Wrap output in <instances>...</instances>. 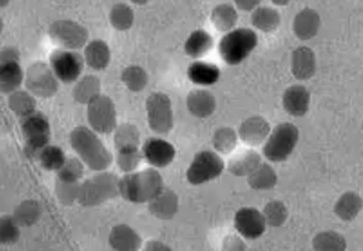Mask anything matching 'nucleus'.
<instances>
[{
	"mask_svg": "<svg viewBox=\"0 0 363 251\" xmlns=\"http://www.w3.org/2000/svg\"><path fill=\"white\" fill-rule=\"evenodd\" d=\"M40 165L48 171H58L66 162L62 148L56 145H47L38 154Z\"/></svg>",
	"mask_w": 363,
	"mask_h": 251,
	"instance_id": "obj_39",
	"label": "nucleus"
},
{
	"mask_svg": "<svg viewBox=\"0 0 363 251\" xmlns=\"http://www.w3.org/2000/svg\"><path fill=\"white\" fill-rule=\"evenodd\" d=\"M108 242L113 250L118 251H136L143 244L141 237L125 225H116L109 234Z\"/></svg>",
	"mask_w": 363,
	"mask_h": 251,
	"instance_id": "obj_21",
	"label": "nucleus"
},
{
	"mask_svg": "<svg viewBox=\"0 0 363 251\" xmlns=\"http://www.w3.org/2000/svg\"><path fill=\"white\" fill-rule=\"evenodd\" d=\"M108 20L116 30L128 31L133 26L135 13L129 4L120 2V4H114L111 9Z\"/></svg>",
	"mask_w": 363,
	"mask_h": 251,
	"instance_id": "obj_33",
	"label": "nucleus"
},
{
	"mask_svg": "<svg viewBox=\"0 0 363 251\" xmlns=\"http://www.w3.org/2000/svg\"><path fill=\"white\" fill-rule=\"evenodd\" d=\"M21 130L25 140V150L29 156H38L43 148L49 145L51 127L47 116L33 113L22 118Z\"/></svg>",
	"mask_w": 363,
	"mask_h": 251,
	"instance_id": "obj_6",
	"label": "nucleus"
},
{
	"mask_svg": "<svg viewBox=\"0 0 363 251\" xmlns=\"http://www.w3.org/2000/svg\"><path fill=\"white\" fill-rule=\"evenodd\" d=\"M259 45V36L253 29L235 28L227 32L218 43L221 59L230 66L243 63Z\"/></svg>",
	"mask_w": 363,
	"mask_h": 251,
	"instance_id": "obj_3",
	"label": "nucleus"
},
{
	"mask_svg": "<svg viewBox=\"0 0 363 251\" xmlns=\"http://www.w3.org/2000/svg\"><path fill=\"white\" fill-rule=\"evenodd\" d=\"M163 189V177L155 168L125 173L120 179L121 196L135 204L150 203Z\"/></svg>",
	"mask_w": 363,
	"mask_h": 251,
	"instance_id": "obj_2",
	"label": "nucleus"
},
{
	"mask_svg": "<svg viewBox=\"0 0 363 251\" xmlns=\"http://www.w3.org/2000/svg\"><path fill=\"white\" fill-rule=\"evenodd\" d=\"M130 1H131L132 4H136V6H145V4H147L150 0H130Z\"/></svg>",
	"mask_w": 363,
	"mask_h": 251,
	"instance_id": "obj_50",
	"label": "nucleus"
},
{
	"mask_svg": "<svg viewBox=\"0 0 363 251\" xmlns=\"http://www.w3.org/2000/svg\"><path fill=\"white\" fill-rule=\"evenodd\" d=\"M300 139V130L291 123H280L274 128L264 143L262 152L273 163L286 161L296 150Z\"/></svg>",
	"mask_w": 363,
	"mask_h": 251,
	"instance_id": "obj_5",
	"label": "nucleus"
},
{
	"mask_svg": "<svg viewBox=\"0 0 363 251\" xmlns=\"http://www.w3.org/2000/svg\"><path fill=\"white\" fill-rule=\"evenodd\" d=\"M362 157H363V152H362Z\"/></svg>",
	"mask_w": 363,
	"mask_h": 251,
	"instance_id": "obj_53",
	"label": "nucleus"
},
{
	"mask_svg": "<svg viewBox=\"0 0 363 251\" xmlns=\"http://www.w3.org/2000/svg\"><path fill=\"white\" fill-rule=\"evenodd\" d=\"M143 154L146 162L152 167L165 168L174 161L177 150L164 139L150 138L143 145Z\"/></svg>",
	"mask_w": 363,
	"mask_h": 251,
	"instance_id": "obj_14",
	"label": "nucleus"
},
{
	"mask_svg": "<svg viewBox=\"0 0 363 251\" xmlns=\"http://www.w3.org/2000/svg\"><path fill=\"white\" fill-rule=\"evenodd\" d=\"M84 62L92 69L100 72L107 68L111 63V48L104 40H92L84 47Z\"/></svg>",
	"mask_w": 363,
	"mask_h": 251,
	"instance_id": "obj_23",
	"label": "nucleus"
},
{
	"mask_svg": "<svg viewBox=\"0 0 363 251\" xmlns=\"http://www.w3.org/2000/svg\"><path fill=\"white\" fill-rule=\"evenodd\" d=\"M186 106L189 113L198 118H206L216 111V99L209 91L196 89L189 93Z\"/></svg>",
	"mask_w": 363,
	"mask_h": 251,
	"instance_id": "obj_20",
	"label": "nucleus"
},
{
	"mask_svg": "<svg viewBox=\"0 0 363 251\" xmlns=\"http://www.w3.org/2000/svg\"><path fill=\"white\" fill-rule=\"evenodd\" d=\"M267 225L273 228H280L284 225L289 218V209L286 205L281 201L274 200L269 202L262 210Z\"/></svg>",
	"mask_w": 363,
	"mask_h": 251,
	"instance_id": "obj_40",
	"label": "nucleus"
},
{
	"mask_svg": "<svg viewBox=\"0 0 363 251\" xmlns=\"http://www.w3.org/2000/svg\"><path fill=\"white\" fill-rule=\"evenodd\" d=\"M88 122L94 131L100 134H109L118 127V113L111 98L105 95L93 100L86 109Z\"/></svg>",
	"mask_w": 363,
	"mask_h": 251,
	"instance_id": "obj_12",
	"label": "nucleus"
},
{
	"mask_svg": "<svg viewBox=\"0 0 363 251\" xmlns=\"http://www.w3.org/2000/svg\"><path fill=\"white\" fill-rule=\"evenodd\" d=\"M187 77L198 86H213L220 79V70L214 64L198 60L187 68Z\"/></svg>",
	"mask_w": 363,
	"mask_h": 251,
	"instance_id": "obj_24",
	"label": "nucleus"
},
{
	"mask_svg": "<svg viewBox=\"0 0 363 251\" xmlns=\"http://www.w3.org/2000/svg\"><path fill=\"white\" fill-rule=\"evenodd\" d=\"M145 250H171V248L161 241H150L146 244Z\"/></svg>",
	"mask_w": 363,
	"mask_h": 251,
	"instance_id": "obj_48",
	"label": "nucleus"
},
{
	"mask_svg": "<svg viewBox=\"0 0 363 251\" xmlns=\"http://www.w3.org/2000/svg\"><path fill=\"white\" fill-rule=\"evenodd\" d=\"M50 36L62 49H82L88 45L89 31L81 23L73 20H57L49 29Z\"/></svg>",
	"mask_w": 363,
	"mask_h": 251,
	"instance_id": "obj_11",
	"label": "nucleus"
},
{
	"mask_svg": "<svg viewBox=\"0 0 363 251\" xmlns=\"http://www.w3.org/2000/svg\"><path fill=\"white\" fill-rule=\"evenodd\" d=\"M0 242L4 245L13 244L19 240L20 225L11 216H2L0 221Z\"/></svg>",
	"mask_w": 363,
	"mask_h": 251,
	"instance_id": "obj_44",
	"label": "nucleus"
},
{
	"mask_svg": "<svg viewBox=\"0 0 363 251\" xmlns=\"http://www.w3.org/2000/svg\"><path fill=\"white\" fill-rule=\"evenodd\" d=\"M25 74L19 62L1 63L0 69V89L4 94L10 95L19 90Z\"/></svg>",
	"mask_w": 363,
	"mask_h": 251,
	"instance_id": "obj_29",
	"label": "nucleus"
},
{
	"mask_svg": "<svg viewBox=\"0 0 363 251\" xmlns=\"http://www.w3.org/2000/svg\"><path fill=\"white\" fill-rule=\"evenodd\" d=\"M81 182H68L57 178L56 195L58 200L64 205H72L79 202Z\"/></svg>",
	"mask_w": 363,
	"mask_h": 251,
	"instance_id": "obj_42",
	"label": "nucleus"
},
{
	"mask_svg": "<svg viewBox=\"0 0 363 251\" xmlns=\"http://www.w3.org/2000/svg\"><path fill=\"white\" fill-rule=\"evenodd\" d=\"M146 118L150 129L157 134H167L174 125L172 101L165 93L156 92L148 96L145 102Z\"/></svg>",
	"mask_w": 363,
	"mask_h": 251,
	"instance_id": "obj_8",
	"label": "nucleus"
},
{
	"mask_svg": "<svg viewBox=\"0 0 363 251\" xmlns=\"http://www.w3.org/2000/svg\"><path fill=\"white\" fill-rule=\"evenodd\" d=\"M213 47V38L207 31L199 29L189 34L184 43V52L191 59L206 56Z\"/></svg>",
	"mask_w": 363,
	"mask_h": 251,
	"instance_id": "obj_30",
	"label": "nucleus"
},
{
	"mask_svg": "<svg viewBox=\"0 0 363 251\" xmlns=\"http://www.w3.org/2000/svg\"><path fill=\"white\" fill-rule=\"evenodd\" d=\"M101 95V82L95 75H84L75 82L72 96L75 101L81 104H91Z\"/></svg>",
	"mask_w": 363,
	"mask_h": 251,
	"instance_id": "obj_26",
	"label": "nucleus"
},
{
	"mask_svg": "<svg viewBox=\"0 0 363 251\" xmlns=\"http://www.w3.org/2000/svg\"><path fill=\"white\" fill-rule=\"evenodd\" d=\"M84 58L73 50L61 49L50 56V66L59 82L73 84L79 81L84 72Z\"/></svg>",
	"mask_w": 363,
	"mask_h": 251,
	"instance_id": "obj_10",
	"label": "nucleus"
},
{
	"mask_svg": "<svg viewBox=\"0 0 363 251\" xmlns=\"http://www.w3.org/2000/svg\"><path fill=\"white\" fill-rule=\"evenodd\" d=\"M25 84L32 95L43 99L54 97L59 90V79L51 66L45 62H35L29 66L25 74Z\"/></svg>",
	"mask_w": 363,
	"mask_h": 251,
	"instance_id": "obj_9",
	"label": "nucleus"
},
{
	"mask_svg": "<svg viewBox=\"0 0 363 251\" xmlns=\"http://www.w3.org/2000/svg\"><path fill=\"white\" fill-rule=\"evenodd\" d=\"M96 133L90 128L79 126L70 134V145L86 167L101 172L111 165L113 157Z\"/></svg>",
	"mask_w": 363,
	"mask_h": 251,
	"instance_id": "obj_1",
	"label": "nucleus"
},
{
	"mask_svg": "<svg viewBox=\"0 0 363 251\" xmlns=\"http://www.w3.org/2000/svg\"><path fill=\"white\" fill-rule=\"evenodd\" d=\"M225 170V162L213 150H201L186 171L187 182L193 186L207 184L220 177Z\"/></svg>",
	"mask_w": 363,
	"mask_h": 251,
	"instance_id": "obj_7",
	"label": "nucleus"
},
{
	"mask_svg": "<svg viewBox=\"0 0 363 251\" xmlns=\"http://www.w3.org/2000/svg\"><path fill=\"white\" fill-rule=\"evenodd\" d=\"M291 70L294 79L300 82L309 81L317 70L316 54L311 48L301 45L291 54Z\"/></svg>",
	"mask_w": 363,
	"mask_h": 251,
	"instance_id": "obj_16",
	"label": "nucleus"
},
{
	"mask_svg": "<svg viewBox=\"0 0 363 251\" xmlns=\"http://www.w3.org/2000/svg\"><path fill=\"white\" fill-rule=\"evenodd\" d=\"M238 139L239 134L232 128H219L212 137V145L219 154L228 155L236 150Z\"/></svg>",
	"mask_w": 363,
	"mask_h": 251,
	"instance_id": "obj_37",
	"label": "nucleus"
},
{
	"mask_svg": "<svg viewBox=\"0 0 363 251\" xmlns=\"http://www.w3.org/2000/svg\"><path fill=\"white\" fill-rule=\"evenodd\" d=\"M248 186L255 191H271L278 182L276 171L269 164L262 163L247 177Z\"/></svg>",
	"mask_w": 363,
	"mask_h": 251,
	"instance_id": "obj_31",
	"label": "nucleus"
},
{
	"mask_svg": "<svg viewBox=\"0 0 363 251\" xmlns=\"http://www.w3.org/2000/svg\"><path fill=\"white\" fill-rule=\"evenodd\" d=\"M284 111L289 116L301 118L309 111L311 105V93L303 84H294L285 90L282 97Z\"/></svg>",
	"mask_w": 363,
	"mask_h": 251,
	"instance_id": "obj_17",
	"label": "nucleus"
},
{
	"mask_svg": "<svg viewBox=\"0 0 363 251\" xmlns=\"http://www.w3.org/2000/svg\"><path fill=\"white\" fill-rule=\"evenodd\" d=\"M118 195H121L118 177L113 173L101 171L82 184L79 203L84 207L99 206Z\"/></svg>",
	"mask_w": 363,
	"mask_h": 251,
	"instance_id": "obj_4",
	"label": "nucleus"
},
{
	"mask_svg": "<svg viewBox=\"0 0 363 251\" xmlns=\"http://www.w3.org/2000/svg\"><path fill=\"white\" fill-rule=\"evenodd\" d=\"M9 107L16 116L20 118L35 113V96L32 95L29 91L17 90L9 95Z\"/></svg>",
	"mask_w": 363,
	"mask_h": 251,
	"instance_id": "obj_32",
	"label": "nucleus"
},
{
	"mask_svg": "<svg viewBox=\"0 0 363 251\" xmlns=\"http://www.w3.org/2000/svg\"><path fill=\"white\" fill-rule=\"evenodd\" d=\"M363 208L362 198L353 191H346L335 204V213L342 221H352L359 216Z\"/></svg>",
	"mask_w": 363,
	"mask_h": 251,
	"instance_id": "obj_25",
	"label": "nucleus"
},
{
	"mask_svg": "<svg viewBox=\"0 0 363 251\" xmlns=\"http://www.w3.org/2000/svg\"><path fill=\"white\" fill-rule=\"evenodd\" d=\"M42 216V207L38 201L26 200L13 211V220L20 227H31L40 221Z\"/></svg>",
	"mask_w": 363,
	"mask_h": 251,
	"instance_id": "obj_34",
	"label": "nucleus"
},
{
	"mask_svg": "<svg viewBox=\"0 0 363 251\" xmlns=\"http://www.w3.org/2000/svg\"><path fill=\"white\" fill-rule=\"evenodd\" d=\"M362 129H363V120H362Z\"/></svg>",
	"mask_w": 363,
	"mask_h": 251,
	"instance_id": "obj_52",
	"label": "nucleus"
},
{
	"mask_svg": "<svg viewBox=\"0 0 363 251\" xmlns=\"http://www.w3.org/2000/svg\"><path fill=\"white\" fill-rule=\"evenodd\" d=\"M19 51L15 48H4L1 51V63L19 62Z\"/></svg>",
	"mask_w": 363,
	"mask_h": 251,
	"instance_id": "obj_47",
	"label": "nucleus"
},
{
	"mask_svg": "<svg viewBox=\"0 0 363 251\" xmlns=\"http://www.w3.org/2000/svg\"><path fill=\"white\" fill-rule=\"evenodd\" d=\"M321 27V17L318 11L305 8L294 16L292 30L294 35L303 42L312 40L318 34Z\"/></svg>",
	"mask_w": 363,
	"mask_h": 251,
	"instance_id": "obj_18",
	"label": "nucleus"
},
{
	"mask_svg": "<svg viewBox=\"0 0 363 251\" xmlns=\"http://www.w3.org/2000/svg\"><path fill=\"white\" fill-rule=\"evenodd\" d=\"M83 161L77 157H69L66 160L65 164L60 170L57 171V178L63 182H79L84 175Z\"/></svg>",
	"mask_w": 363,
	"mask_h": 251,
	"instance_id": "obj_43",
	"label": "nucleus"
},
{
	"mask_svg": "<svg viewBox=\"0 0 363 251\" xmlns=\"http://www.w3.org/2000/svg\"><path fill=\"white\" fill-rule=\"evenodd\" d=\"M272 129L266 118L262 116H252L242 122L239 128V137L248 147H257L266 143Z\"/></svg>",
	"mask_w": 363,
	"mask_h": 251,
	"instance_id": "obj_15",
	"label": "nucleus"
},
{
	"mask_svg": "<svg viewBox=\"0 0 363 251\" xmlns=\"http://www.w3.org/2000/svg\"><path fill=\"white\" fill-rule=\"evenodd\" d=\"M211 22L218 31H232L239 22L238 9L230 4H218L211 11Z\"/></svg>",
	"mask_w": 363,
	"mask_h": 251,
	"instance_id": "obj_28",
	"label": "nucleus"
},
{
	"mask_svg": "<svg viewBox=\"0 0 363 251\" xmlns=\"http://www.w3.org/2000/svg\"><path fill=\"white\" fill-rule=\"evenodd\" d=\"M140 145V133L134 125L123 124L114 131V145L118 150L138 148Z\"/></svg>",
	"mask_w": 363,
	"mask_h": 251,
	"instance_id": "obj_36",
	"label": "nucleus"
},
{
	"mask_svg": "<svg viewBox=\"0 0 363 251\" xmlns=\"http://www.w3.org/2000/svg\"><path fill=\"white\" fill-rule=\"evenodd\" d=\"M223 250H246V245L239 237L230 236L225 239V243H223Z\"/></svg>",
	"mask_w": 363,
	"mask_h": 251,
	"instance_id": "obj_46",
	"label": "nucleus"
},
{
	"mask_svg": "<svg viewBox=\"0 0 363 251\" xmlns=\"http://www.w3.org/2000/svg\"><path fill=\"white\" fill-rule=\"evenodd\" d=\"M234 225L237 232L248 240H257L266 232L267 221L264 214L253 207H243L236 212Z\"/></svg>",
	"mask_w": 363,
	"mask_h": 251,
	"instance_id": "obj_13",
	"label": "nucleus"
},
{
	"mask_svg": "<svg viewBox=\"0 0 363 251\" xmlns=\"http://www.w3.org/2000/svg\"><path fill=\"white\" fill-rule=\"evenodd\" d=\"M312 247L318 251H342L347 248L346 239L335 230H324L314 237Z\"/></svg>",
	"mask_w": 363,
	"mask_h": 251,
	"instance_id": "obj_35",
	"label": "nucleus"
},
{
	"mask_svg": "<svg viewBox=\"0 0 363 251\" xmlns=\"http://www.w3.org/2000/svg\"><path fill=\"white\" fill-rule=\"evenodd\" d=\"M270 1L276 6H286L287 4H291V0H270Z\"/></svg>",
	"mask_w": 363,
	"mask_h": 251,
	"instance_id": "obj_49",
	"label": "nucleus"
},
{
	"mask_svg": "<svg viewBox=\"0 0 363 251\" xmlns=\"http://www.w3.org/2000/svg\"><path fill=\"white\" fill-rule=\"evenodd\" d=\"M143 157H143V152L139 150V147L118 150L116 164L123 172L131 173L138 168Z\"/></svg>",
	"mask_w": 363,
	"mask_h": 251,
	"instance_id": "obj_41",
	"label": "nucleus"
},
{
	"mask_svg": "<svg viewBox=\"0 0 363 251\" xmlns=\"http://www.w3.org/2000/svg\"><path fill=\"white\" fill-rule=\"evenodd\" d=\"M11 0H0V6L1 8H6L9 4H10Z\"/></svg>",
	"mask_w": 363,
	"mask_h": 251,
	"instance_id": "obj_51",
	"label": "nucleus"
},
{
	"mask_svg": "<svg viewBox=\"0 0 363 251\" xmlns=\"http://www.w3.org/2000/svg\"><path fill=\"white\" fill-rule=\"evenodd\" d=\"M262 164V157L255 150H242L230 157L228 169L235 177H248Z\"/></svg>",
	"mask_w": 363,
	"mask_h": 251,
	"instance_id": "obj_22",
	"label": "nucleus"
},
{
	"mask_svg": "<svg viewBox=\"0 0 363 251\" xmlns=\"http://www.w3.org/2000/svg\"><path fill=\"white\" fill-rule=\"evenodd\" d=\"M262 0H234L235 6L238 9V11H245V13H252L253 11L257 10Z\"/></svg>",
	"mask_w": 363,
	"mask_h": 251,
	"instance_id": "obj_45",
	"label": "nucleus"
},
{
	"mask_svg": "<svg viewBox=\"0 0 363 251\" xmlns=\"http://www.w3.org/2000/svg\"><path fill=\"white\" fill-rule=\"evenodd\" d=\"M179 209V199L174 191L164 188L150 203L148 210L159 220L170 221L175 218Z\"/></svg>",
	"mask_w": 363,
	"mask_h": 251,
	"instance_id": "obj_19",
	"label": "nucleus"
},
{
	"mask_svg": "<svg viewBox=\"0 0 363 251\" xmlns=\"http://www.w3.org/2000/svg\"><path fill=\"white\" fill-rule=\"evenodd\" d=\"M281 15L279 11L271 6H260L251 13V24L253 28L264 33H272L279 28Z\"/></svg>",
	"mask_w": 363,
	"mask_h": 251,
	"instance_id": "obj_27",
	"label": "nucleus"
},
{
	"mask_svg": "<svg viewBox=\"0 0 363 251\" xmlns=\"http://www.w3.org/2000/svg\"><path fill=\"white\" fill-rule=\"evenodd\" d=\"M122 82L131 92H143L147 86L148 75L141 66L130 65L123 70Z\"/></svg>",
	"mask_w": 363,
	"mask_h": 251,
	"instance_id": "obj_38",
	"label": "nucleus"
}]
</instances>
